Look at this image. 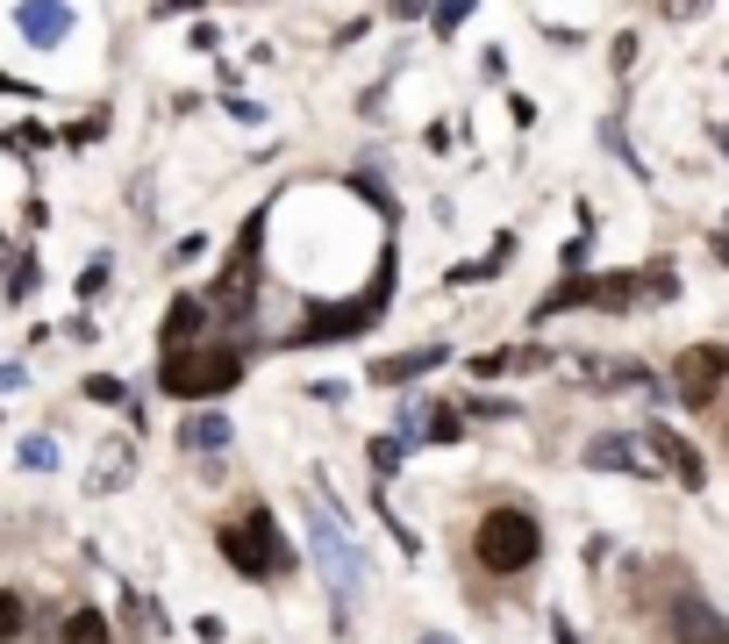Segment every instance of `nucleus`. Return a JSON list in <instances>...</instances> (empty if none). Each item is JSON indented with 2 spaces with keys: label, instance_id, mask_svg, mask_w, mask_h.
Returning a JSON list of instances; mask_svg holds the SVG:
<instances>
[{
  "label": "nucleus",
  "instance_id": "3",
  "mask_svg": "<svg viewBox=\"0 0 729 644\" xmlns=\"http://www.w3.org/2000/svg\"><path fill=\"white\" fill-rule=\"evenodd\" d=\"M237 380H243V351H222V344H172L165 366H158V387L172 401H208Z\"/></svg>",
  "mask_w": 729,
  "mask_h": 644
},
{
  "label": "nucleus",
  "instance_id": "5",
  "mask_svg": "<svg viewBox=\"0 0 729 644\" xmlns=\"http://www.w3.org/2000/svg\"><path fill=\"white\" fill-rule=\"evenodd\" d=\"M629 272H601V280H565L558 294H543L537 301V315H565V308H623L629 301Z\"/></svg>",
  "mask_w": 729,
  "mask_h": 644
},
{
  "label": "nucleus",
  "instance_id": "11",
  "mask_svg": "<svg viewBox=\"0 0 729 644\" xmlns=\"http://www.w3.org/2000/svg\"><path fill=\"white\" fill-rule=\"evenodd\" d=\"M437 358H443V344H423V351H407V358H379V366H373V380H387V387H393V380H415V373H429Z\"/></svg>",
  "mask_w": 729,
  "mask_h": 644
},
{
  "label": "nucleus",
  "instance_id": "4",
  "mask_svg": "<svg viewBox=\"0 0 729 644\" xmlns=\"http://www.w3.org/2000/svg\"><path fill=\"white\" fill-rule=\"evenodd\" d=\"M722 373H729V351H722V344H694V351L679 358V373H673L679 408H708L715 394H722Z\"/></svg>",
  "mask_w": 729,
  "mask_h": 644
},
{
  "label": "nucleus",
  "instance_id": "18",
  "mask_svg": "<svg viewBox=\"0 0 729 644\" xmlns=\"http://www.w3.org/2000/svg\"><path fill=\"white\" fill-rule=\"evenodd\" d=\"M458 22H465V0H443V8H437V29H458Z\"/></svg>",
  "mask_w": 729,
  "mask_h": 644
},
{
  "label": "nucleus",
  "instance_id": "17",
  "mask_svg": "<svg viewBox=\"0 0 729 644\" xmlns=\"http://www.w3.org/2000/svg\"><path fill=\"white\" fill-rule=\"evenodd\" d=\"M22 466H36V473H43V466H58V444L51 437H29V444H22Z\"/></svg>",
  "mask_w": 729,
  "mask_h": 644
},
{
  "label": "nucleus",
  "instance_id": "1",
  "mask_svg": "<svg viewBox=\"0 0 729 644\" xmlns=\"http://www.w3.org/2000/svg\"><path fill=\"white\" fill-rule=\"evenodd\" d=\"M537 552H543V530H537V516L529 509H487L479 516V530H473V559H479V573H501V580H515V573H529L537 566Z\"/></svg>",
  "mask_w": 729,
  "mask_h": 644
},
{
  "label": "nucleus",
  "instance_id": "16",
  "mask_svg": "<svg viewBox=\"0 0 729 644\" xmlns=\"http://www.w3.org/2000/svg\"><path fill=\"white\" fill-rule=\"evenodd\" d=\"M401 451H407V437H373V466H379V473H393Z\"/></svg>",
  "mask_w": 729,
  "mask_h": 644
},
{
  "label": "nucleus",
  "instance_id": "8",
  "mask_svg": "<svg viewBox=\"0 0 729 644\" xmlns=\"http://www.w3.org/2000/svg\"><path fill=\"white\" fill-rule=\"evenodd\" d=\"M651 451H658L665 458V466H673V473L679 480H687V487H708V466H701V451H694V444H687V437H673V430H665V423H651Z\"/></svg>",
  "mask_w": 729,
  "mask_h": 644
},
{
  "label": "nucleus",
  "instance_id": "2",
  "mask_svg": "<svg viewBox=\"0 0 729 644\" xmlns=\"http://www.w3.org/2000/svg\"><path fill=\"white\" fill-rule=\"evenodd\" d=\"M215 544H222V559L237 566L243 580H279L287 573V537H279V516L272 509H237L229 523L215 530Z\"/></svg>",
  "mask_w": 729,
  "mask_h": 644
},
{
  "label": "nucleus",
  "instance_id": "6",
  "mask_svg": "<svg viewBox=\"0 0 729 644\" xmlns=\"http://www.w3.org/2000/svg\"><path fill=\"white\" fill-rule=\"evenodd\" d=\"M307 530H315V552H323V566H329V587H337V602H351V594L365 587V559L351 552V537H343V530H329L323 509L307 516Z\"/></svg>",
  "mask_w": 729,
  "mask_h": 644
},
{
  "label": "nucleus",
  "instance_id": "14",
  "mask_svg": "<svg viewBox=\"0 0 729 644\" xmlns=\"http://www.w3.org/2000/svg\"><path fill=\"white\" fill-rule=\"evenodd\" d=\"M65 644H108V616H93V609H79L65 623Z\"/></svg>",
  "mask_w": 729,
  "mask_h": 644
},
{
  "label": "nucleus",
  "instance_id": "10",
  "mask_svg": "<svg viewBox=\"0 0 729 644\" xmlns=\"http://www.w3.org/2000/svg\"><path fill=\"white\" fill-rule=\"evenodd\" d=\"M201 330H208V301L179 294V301H172V315H165V344H193Z\"/></svg>",
  "mask_w": 729,
  "mask_h": 644
},
{
  "label": "nucleus",
  "instance_id": "9",
  "mask_svg": "<svg viewBox=\"0 0 729 644\" xmlns=\"http://www.w3.org/2000/svg\"><path fill=\"white\" fill-rule=\"evenodd\" d=\"M637 451H644L637 437H594L587 444V466H601V473H658V466L637 458Z\"/></svg>",
  "mask_w": 729,
  "mask_h": 644
},
{
  "label": "nucleus",
  "instance_id": "12",
  "mask_svg": "<svg viewBox=\"0 0 729 644\" xmlns=\"http://www.w3.org/2000/svg\"><path fill=\"white\" fill-rule=\"evenodd\" d=\"M179 444H187V451H229V416H193V423L179 430Z\"/></svg>",
  "mask_w": 729,
  "mask_h": 644
},
{
  "label": "nucleus",
  "instance_id": "13",
  "mask_svg": "<svg viewBox=\"0 0 729 644\" xmlns=\"http://www.w3.org/2000/svg\"><path fill=\"white\" fill-rule=\"evenodd\" d=\"M22 630H29V602L15 587H0V644H15Z\"/></svg>",
  "mask_w": 729,
  "mask_h": 644
},
{
  "label": "nucleus",
  "instance_id": "7",
  "mask_svg": "<svg viewBox=\"0 0 729 644\" xmlns=\"http://www.w3.org/2000/svg\"><path fill=\"white\" fill-rule=\"evenodd\" d=\"M673 644H729V623L694 587H679V602H673Z\"/></svg>",
  "mask_w": 729,
  "mask_h": 644
},
{
  "label": "nucleus",
  "instance_id": "15",
  "mask_svg": "<svg viewBox=\"0 0 729 644\" xmlns=\"http://www.w3.org/2000/svg\"><path fill=\"white\" fill-rule=\"evenodd\" d=\"M86 401H101V408H115V401H129V394H122V380L93 373V380H86Z\"/></svg>",
  "mask_w": 729,
  "mask_h": 644
}]
</instances>
